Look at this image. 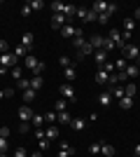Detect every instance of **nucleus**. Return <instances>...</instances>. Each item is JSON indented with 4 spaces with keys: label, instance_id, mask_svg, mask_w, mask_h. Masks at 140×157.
<instances>
[{
    "label": "nucleus",
    "instance_id": "obj_1",
    "mask_svg": "<svg viewBox=\"0 0 140 157\" xmlns=\"http://www.w3.org/2000/svg\"><path fill=\"white\" fill-rule=\"evenodd\" d=\"M23 68H28V71H33V75H42V71H45V61L35 59L33 54H28L26 59H23Z\"/></svg>",
    "mask_w": 140,
    "mask_h": 157
},
{
    "label": "nucleus",
    "instance_id": "obj_2",
    "mask_svg": "<svg viewBox=\"0 0 140 157\" xmlns=\"http://www.w3.org/2000/svg\"><path fill=\"white\" fill-rule=\"evenodd\" d=\"M16 56H14V52H5L0 54V68H7V71H12L14 66H16Z\"/></svg>",
    "mask_w": 140,
    "mask_h": 157
},
{
    "label": "nucleus",
    "instance_id": "obj_3",
    "mask_svg": "<svg viewBox=\"0 0 140 157\" xmlns=\"http://www.w3.org/2000/svg\"><path fill=\"white\" fill-rule=\"evenodd\" d=\"M121 54H124V59L126 61H138L140 59V52H138V45H131V42H128L126 47H124V49H121Z\"/></svg>",
    "mask_w": 140,
    "mask_h": 157
},
{
    "label": "nucleus",
    "instance_id": "obj_4",
    "mask_svg": "<svg viewBox=\"0 0 140 157\" xmlns=\"http://www.w3.org/2000/svg\"><path fill=\"white\" fill-rule=\"evenodd\" d=\"M77 17H80L84 24H91V21H98V14L93 10H87V7H77Z\"/></svg>",
    "mask_w": 140,
    "mask_h": 157
},
{
    "label": "nucleus",
    "instance_id": "obj_5",
    "mask_svg": "<svg viewBox=\"0 0 140 157\" xmlns=\"http://www.w3.org/2000/svg\"><path fill=\"white\" fill-rule=\"evenodd\" d=\"M107 38H110V40H112V42H114V47H117L119 52H121V49H124V47L128 45V42H124V38H121V31H119V28H112Z\"/></svg>",
    "mask_w": 140,
    "mask_h": 157
},
{
    "label": "nucleus",
    "instance_id": "obj_6",
    "mask_svg": "<svg viewBox=\"0 0 140 157\" xmlns=\"http://www.w3.org/2000/svg\"><path fill=\"white\" fill-rule=\"evenodd\" d=\"M61 96L66 98V101H70V103H75V101H77V94H75L73 85H61Z\"/></svg>",
    "mask_w": 140,
    "mask_h": 157
},
{
    "label": "nucleus",
    "instance_id": "obj_7",
    "mask_svg": "<svg viewBox=\"0 0 140 157\" xmlns=\"http://www.w3.org/2000/svg\"><path fill=\"white\" fill-rule=\"evenodd\" d=\"M16 115H19V120H21V122H31V120H33V115H35V113L31 110L28 105H21L19 110H16Z\"/></svg>",
    "mask_w": 140,
    "mask_h": 157
},
{
    "label": "nucleus",
    "instance_id": "obj_8",
    "mask_svg": "<svg viewBox=\"0 0 140 157\" xmlns=\"http://www.w3.org/2000/svg\"><path fill=\"white\" fill-rule=\"evenodd\" d=\"M66 24H70V21L63 17V14H52V28H56V31H61V28L66 26Z\"/></svg>",
    "mask_w": 140,
    "mask_h": 157
},
{
    "label": "nucleus",
    "instance_id": "obj_9",
    "mask_svg": "<svg viewBox=\"0 0 140 157\" xmlns=\"http://www.w3.org/2000/svg\"><path fill=\"white\" fill-rule=\"evenodd\" d=\"M75 33H77V26H73V24H66V26L61 28V35H63L66 40H73Z\"/></svg>",
    "mask_w": 140,
    "mask_h": 157
},
{
    "label": "nucleus",
    "instance_id": "obj_10",
    "mask_svg": "<svg viewBox=\"0 0 140 157\" xmlns=\"http://www.w3.org/2000/svg\"><path fill=\"white\" fill-rule=\"evenodd\" d=\"M124 73H126V78H128V80H135V78L140 75V66H138V63H128Z\"/></svg>",
    "mask_w": 140,
    "mask_h": 157
},
{
    "label": "nucleus",
    "instance_id": "obj_11",
    "mask_svg": "<svg viewBox=\"0 0 140 157\" xmlns=\"http://www.w3.org/2000/svg\"><path fill=\"white\" fill-rule=\"evenodd\" d=\"M75 155V148L70 143H61V150H59V155L56 157H73Z\"/></svg>",
    "mask_w": 140,
    "mask_h": 157
},
{
    "label": "nucleus",
    "instance_id": "obj_12",
    "mask_svg": "<svg viewBox=\"0 0 140 157\" xmlns=\"http://www.w3.org/2000/svg\"><path fill=\"white\" fill-rule=\"evenodd\" d=\"M103 42H105V38H103V35H91V38H89V45H91L96 52H98V49H103Z\"/></svg>",
    "mask_w": 140,
    "mask_h": 157
},
{
    "label": "nucleus",
    "instance_id": "obj_13",
    "mask_svg": "<svg viewBox=\"0 0 140 157\" xmlns=\"http://www.w3.org/2000/svg\"><path fill=\"white\" fill-rule=\"evenodd\" d=\"M93 59H96V66H103L107 63V52H103V49H98V52H93Z\"/></svg>",
    "mask_w": 140,
    "mask_h": 157
},
{
    "label": "nucleus",
    "instance_id": "obj_14",
    "mask_svg": "<svg viewBox=\"0 0 140 157\" xmlns=\"http://www.w3.org/2000/svg\"><path fill=\"white\" fill-rule=\"evenodd\" d=\"M89 10H93L96 14H105V12H107V2H103V0H96V2H93Z\"/></svg>",
    "mask_w": 140,
    "mask_h": 157
},
{
    "label": "nucleus",
    "instance_id": "obj_15",
    "mask_svg": "<svg viewBox=\"0 0 140 157\" xmlns=\"http://www.w3.org/2000/svg\"><path fill=\"white\" fill-rule=\"evenodd\" d=\"M70 127H73L75 131H84V129H87V120H82V117H73Z\"/></svg>",
    "mask_w": 140,
    "mask_h": 157
},
{
    "label": "nucleus",
    "instance_id": "obj_16",
    "mask_svg": "<svg viewBox=\"0 0 140 157\" xmlns=\"http://www.w3.org/2000/svg\"><path fill=\"white\" fill-rule=\"evenodd\" d=\"M59 134H61V131H59V127H56V124H49L45 129V138H59Z\"/></svg>",
    "mask_w": 140,
    "mask_h": 157
},
{
    "label": "nucleus",
    "instance_id": "obj_17",
    "mask_svg": "<svg viewBox=\"0 0 140 157\" xmlns=\"http://www.w3.org/2000/svg\"><path fill=\"white\" fill-rule=\"evenodd\" d=\"M110 94H112V98H124V96H126L121 85H112V87H110Z\"/></svg>",
    "mask_w": 140,
    "mask_h": 157
},
{
    "label": "nucleus",
    "instance_id": "obj_18",
    "mask_svg": "<svg viewBox=\"0 0 140 157\" xmlns=\"http://www.w3.org/2000/svg\"><path fill=\"white\" fill-rule=\"evenodd\" d=\"M21 45L26 47V49H31V47H33V33H31V31H26L23 35H21Z\"/></svg>",
    "mask_w": 140,
    "mask_h": 157
},
{
    "label": "nucleus",
    "instance_id": "obj_19",
    "mask_svg": "<svg viewBox=\"0 0 140 157\" xmlns=\"http://www.w3.org/2000/svg\"><path fill=\"white\" fill-rule=\"evenodd\" d=\"M133 103H135V101H133L131 96L119 98V108H121V110H131V108H133Z\"/></svg>",
    "mask_w": 140,
    "mask_h": 157
},
{
    "label": "nucleus",
    "instance_id": "obj_20",
    "mask_svg": "<svg viewBox=\"0 0 140 157\" xmlns=\"http://www.w3.org/2000/svg\"><path fill=\"white\" fill-rule=\"evenodd\" d=\"M98 103L103 105V108H107V105L112 103V94H110V92H103V94L98 96Z\"/></svg>",
    "mask_w": 140,
    "mask_h": 157
},
{
    "label": "nucleus",
    "instance_id": "obj_21",
    "mask_svg": "<svg viewBox=\"0 0 140 157\" xmlns=\"http://www.w3.org/2000/svg\"><path fill=\"white\" fill-rule=\"evenodd\" d=\"M42 85H45V80H42V75H33V80H31V89H42Z\"/></svg>",
    "mask_w": 140,
    "mask_h": 157
},
{
    "label": "nucleus",
    "instance_id": "obj_22",
    "mask_svg": "<svg viewBox=\"0 0 140 157\" xmlns=\"http://www.w3.org/2000/svg\"><path fill=\"white\" fill-rule=\"evenodd\" d=\"M133 28H135V19H133V17H126V19H124V31L133 33Z\"/></svg>",
    "mask_w": 140,
    "mask_h": 157
},
{
    "label": "nucleus",
    "instance_id": "obj_23",
    "mask_svg": "<svg viewBox=\"0 0 140 157\" xmlns=\"http://www.w3.org/2000/svg\"><path fill=\"white\" fill-rule=\"evenodd\" d=\"M14 56H16V59H26V56H28V49H26L23 45L14 47Z\"/></svg>",
    "mask_w": 140,
    "mask_h": 157
},
{
    "label": "nucleus",
    "instance_id": "obj_24",
    "mask_svg": "<svg viewBox=\"0 0 140 157\" xmlns=\"http://www.w3.org/2000/svg\"><path fill=\"white\" fill-rule=\"evenodd\" d=\"M56 115H59V120H56V122H61V124H68V127H70L73 117H70V115H68L66 110H63V113H56Z\"/></svg>",
    "mask_w": 140,
    "mask_h": 157
},
{
    "label": "nucleus",
    "instance_id": "obj_25",
    "mask_svg": "<svg viewBox=\"0 0 140 157\" xmlns=\"http://www.w3.org/2000/svg\"><path fill=\"white\" fill-rule=\"evenodd\" d=\"M9 75H12V78L16 80V82H19V80L23 78V68H21V66H14L12 71H9Z\"/></svg>",
    "mask_w": 140,
    "mask_h": 157
},
{
    "label": "nucleus",
    "instance_id": "obj_26",
    "mask_svg": "<svg viewBox=\"0 0 140 157\" xmlns=\"http://www.w3.org/2000/svg\"><path fill=\"white\" fill-rule=\"evenodd\" d=\"M135 92H138V87H135L133 82H126V87H124V94L133 98V96H135Z\"/></svg>",
    "mask_w": 140,
    "mask_h": 157
},
{
    "label": "nucleus",
    "instance_id": "obj_27",
    "mask_svg": "<svg viewBox=\"0 0 140 157\" xmlns=\"http://www.w3.org/2000/svg\"><path fill=\"white\" fill-rule=\"evenodd\" d=\"M100 152H103L105 157H114V148L107 145V143H100Z\"/></svg>",
    "mask_w": 140,
    "mask_h": 157
},
{
    "label": "nucleus",
    "instance_id": "obj_28",
    "mask_svg": "<svg viewBox=\"0 0 140 157\" xmlns=\"http://www.w3.org/2000/svg\"><path fill=\"white\" fill-rule=\"evenodd\" d=\"M96 82H98V85H107V73L103 71V68L96 73Z\"/></svg>",
    "mask_w": 140,
    "mask_h": 157
},
{
    "label": "nucleus",
    "instance_id": "obj_29",
    "mask_svg": "<svg viewBox=\"0 0 140 157\" xmlns=\"http://www.w3.org/2000/svg\"><path fill=\"white\" fill-rule=\"evenodd\" d=\"M66 80H70V82H75V78H77V71H75V66H70V68H66Z\"/></svg>",
    "mask_w": 140,
    "mask_h": 157
},
{
    "label": "nucleus",
    "instance_id": "obj_30",
    "mask_svg": "<svg viewBox=\"0 0 140 157\" xmlns=\"http://www.w3.org/2000/svg\"><path fill=\"white\" fill-rule=\"evenodd\" d=\"M16 89H21V92H26V89H31V80L21 78L19 82H16Z\"/></svg>",
    "mask_w": 140,
    "mask_h": 157
},
{
    "label": "nucleus",
    "instance_id": "obj_31",
    "mask_svg": "<svg viewBox=\"0 0 140 157\" xmlns=\"http://www.w3.org/2000/svg\"><path fill=\"white\" fill-rule=\"evenodd\" d=\"M66 108H68V101H66V98H59L56 105H54V110H56V113H63Z\"/></svg>",
    "mask_w": 140,
    "mask_h": 157
},
{
    "label": "nucleus",
    "instance_id": "obj_32",
    "mask_svg": "<svg viewBox=\"0 0 140 157\" xmlns=\"http://www.w3.org/2000/svg\"><path fill=\"white\" fill-rule=\"evenodd\" d=\"M126 66H128V61L124 59V56H121V59H117V61H114V68H117V73H119V71H126Z\"/></svg>",
    "mask_w": 140,
    "mask_h": 157
},
{
    "label": "nucleus",
    "instance_id": "obj_33",
    "mask_svg": "<svg viewBox=\"0 0 140 157\" xmlns=\"http://www.w3.org/2000/svg\"><path fill=\"white\" fill-rule=\"evenodd\" d=\"M59 120V115H56V110H49V113H45V122H49V124H54Z\"/></svg>",
    "mask_w": 140,
    "mask_h": 157
},
{
    "label": "nucleus",
    "instance_id": "obj_34",
    "mask_svg": "<svg viewBox=\"0 0 140 157\" xmlns=\"http://www.w3.org/2000/svg\"><path fill=\"white\" fill-rule=\"evenodd\" d=\"M42 124H45V115H33V127L35 129H42Z\"/></svg>",
    "mask_w": 140,
    "mask_h": 157
},
{
    "label": "nucleus",
    "instance_id": "obj_35",
    "mask_svg": "<svg viewBox=\"0 0 140 157\" xmlns=\"http://www.w3.org/2000/svg\"><path fill=\"white\" fill-rule=\"evenodd\" d=\"M21 96H23V101H35V96H38V92H35V89H26V92L21 94Z\"/></svg>",
    "mask_w": 140,
    "mask_h": 157
},
{
    "label": "nucleus",
    "instance_id": "obj_36",
    "mask_svg": "<svg viewBox=\"0 0 140 157\" xmlns=\"http://www.w3.org/2000/svg\"><path fill=\"white\" fill-rule=\"evenodd\" d=\"M112 49H117V47H114V42H112L110 38H105V42H103V52H107V54H110Z\"/></svg>",
    "mask_w": 140,
    "mask_h": 157
},
{
    "label": "nucleus",
    "instance_id": "obj_37",
    "mask_svg": "<svg viewBox=\"0 0 140 157\" xmlns=\"http://www.w3.org/2000/svg\"><path fill=\"white\" fill-rule=\"evenodd\" d=\"M31 12H33V7H31V2H23V5H21V17H28Z\"/></svg>",
    "mask_w": 140,
    "mask_h": 157
},
{
    "label": "nucleus",
    "instance_id": "obj_38",
    "mask_svg": "<svg viewBox=\"0 0 140 157\" xmlns=\"http://www.w3.org/2000/svg\"><path fill=\"white\" fill-rule=\"evenodd\" d=\"M7 148H9L7 138H0V155H7Z\"/></svg>",
    "mask_w": 140,
    "mask_h": 157
},
{
    "label": "nucleus",
    "instance_id": "obj_39",
    "mask_svg": "<svg viewBox=\"0 0 140 157\" xmlns=\"http://www.w3.org/2000/svg\"><path fill=\"white\" fill-rule=\"evenodd\" d=\"M9 134H12L9 127H2V124H0V138H9Z\"/></svg>",
    "mask_w": 140,
    "mask_h": 157
},
{
    "label": "nucleus",
    "instance_id": "obj_40",
    "mask_svg": "<svg viewBox=\"0 0 140 157\" xmlns=\"http://www.w3.org/2000/svg\"><path fill=\"white\" fill-rule=\"evenodd\" d=\"M59 63L63 66V71H66V68H70V66H73V63H70V59H68V56H61V59H59Z\"/></svg>",
    "mask_w": 140,
    "mask_h": 157
},
{
    "label": "nucleus",
    "instance_id": "obj_41",
    "mask_svg": "<svg viewBox=\"0 0 140 157\" xmlns=\"http://www.w3.org/2000/svg\"><path fill=\"white\" fill-rule=\"evenodd\" d=\"M14 157H28V150L26 148H16V150H14Z\"/></svg>",
    "mask_w": 140,
    "mask_h": 157
},
{
    "label": "nucleus",
    "instance_id": "obj_42",
    "mask_svg": "<svg viewBox=\"0 0 140 157\" xmlns=\"http://www.w3.org/2000/svg\"><path fill=\"white\" fill-rule=\"evenodd\" d=\"M9 52V45H7V40H0V54Z\"/></svg>",
    "mask_w": 140,
    "mask_h": 157
},
{
    "label": "nucleus",
    "instance_id": "obj_43",
    "mask_svg": "<svg viewBox=\"0 0 140 157\" xmlns=\"http://www.w3.org/2000/svg\"><path fill=\"white\" fill-rule=\"evenodd\" d=\"M126 73H124V71H119V73H117V82H119V85H121V82H126Z\"/></svg>",
    "mask_w": 140,
    "mask_h": 157
},
{
    "label": "nucleus",
    "instance_id": "obj_44",
    "mask_svg": "<svg viewBox=\"0 0 140 157\" xmlns=\"http://www.w3.org/2000/svg\"><path fill=\"white\" fill-rule=\"evenodd\" d=\"M31 7H33V10H42V7H45V2H42V0H33V2H31Z\"/></svg>",
    "mask_w": 140,
    "mask_h": 157
},
{
    "label": "nucleus",
    "instance_id": "obj_45",
    "mask_svg": "<svg viewBox=\"0 0 140 157\" xmlns=\"http://www.w3.org/2000/svg\"><path fill=\"white\" fill-rule=\"evenodd\" d=\"M100 152V143L96 141V143H91V155H98Z\"/></svg>",
    "mask_w": 140,
    "mask_h": 157
},
{
    "label": "nucleus",
    "instance_id": "obj_46",
    "mask_svg": "<svg viewBox=\"0 0 140 157\" xmlns=\"http://www.w3.org/2000/svg\"><path fill=\"white\" fill-rule=\"evenodd\" d=\"M107 19H110V14H98V24H107Z\"/></svg>",
    "mask_w": 140,
    "mask_h": 157
},
{
    "label": "nucleus",
    "instance_id": "obj_47",
    "mask_svg": "<svg viewBox=\"0 0 140 157\" xmlns=\"http://www.w3.org/2000/svg\"><path fill=\"white\" fill-rule=\"evenodd\" d=\"M35 138L42 141V138H45V129H35Z\"/></svg>",
    "mask_w": 140,
    "mask_h": 157
},
{
    "label": "nucleus",
    "instance_id": "obj_48",
    "mask_svg": "<svg viewBox=\"0 0 140 157\" xmlns=\"http://www.w3.org/2000/svg\"><path fill=\"white\" fill-rule=\"evenodd\" d=\"M47 148H49V138H42L40 141V150H47Z\"/></svg>",
    "mask_w": 140,
    "mask_h": 157
},
{
    "label": "nucleus",
    "instance_id": "obj_49",
    "mask_svg": "<svg viewBox=\"0 0 140 157\" xmlns=\"http://www.w3.org/2000/svg\"><path fill=\"white\" fill-rule=\"evenodd\" d=\"M2 92H5V98H12L14 96V89H12V87H7V89H2Z\"/></svg>",
    "mask_w": 140,
    "mask_h": 157
},
{
    "label": "nucleus",
    "instance_id": "obj_50",
    "mask_svg": "<svg viewBox=\"0 0 140 157\" xmlns=\"http://www.w3.org/2000/svg\"><path fill=\"white\" fill-rule=\"evenodd\" d=\"M19 131H21V134H26V131H28V122H21V124H19Z\"/></svg>",
    "mask_w": 140,
    "mask_h": 157
},
{
    "label": "nucleus",
    "instance_id": "obj_51",
    "mask_svg": "<svg viewBox=\"0 0 140 157\" xmlns=\"http://www.w3.org/2000/svg\"><path fill=\"white\" fill-rule=\"evenodd\" d=\"M133 19H140V7H138V10L133 12Z\"/></svg>",
    "mask_w": 140,
    "mask_h": 157
},
{
    "label": "nucleus",
    "instance_id": "obj_52",
    "mask_svg": "<svg viewBox=\"0 0 140 157\" xmlns=\"http://www.w3.org/2000/svg\"><path fill=\"white\" fill-rule=\"evenodd\" d=\"M133 155H135V157H140V145H135V150H133Z\"/></svg>",
    "mask_w": 140,
    "mask_h": 157
},
{
    "label": "nucleus",
    "instance_id": "obj_53",
    "mask_svg": "<svg viewBox=\"0 0 140 157\" xmlns=\"http://www.w3.org/2000/svg\"><path fill=\"white\" fill-rule=\"evenodd\" d=\"M28 157H42V152H31Z\"/></svg>",
    "mask_w": 140,
    "mask_h": 157
},
{
    "label": "nucleus",
    "instance_id": "obj_54",
    "mask_svg": "<svg viewBox=\"0 0 140 157\" xmlns=\"http://www.w3.org/2000/svg\"><path fill=\"white\" fill-rule=\"evenodd\" d=\"M0 98H5V92H2V89H0Z\"/></svg>",
    "mask_w": 140,
    "mask_h": 157
},
{
    "label": "nucleus",
    "instance_id": "obj_55",
    "mask_svg": "<svg viewBox=\"0 0 140 157\" xmlns=\"http://www.w3.org/2000/svg\"><path fill=\"white\" fill-rule=\"evenodd\" d=\"M138 52H140V45H138Z\"/></svg>",
    "mask_w": 140,
    "mask_h": 157
},
{
    "label": "nucleus",
    "instance_id": "obj_56",
    "mask_svg": "<svg viewBox=\"0 0 140 157\" xmlns=\"http://www.w3.org/2000/svg\"><path fill=\"white\" fill-rule=\"evenodd\" d=\"M0 157H7V155H0Z\"/></svg>",
    "mask_w": 140,
    "mask_h": 157
}]
</instances>
